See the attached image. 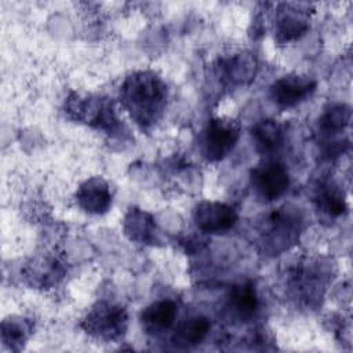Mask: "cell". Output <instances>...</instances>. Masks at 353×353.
Listing matches in <instances>:
<instances>
[{"label": "cell", "mask_w": 353, "mask_h": 353, "mask_svg": "<svg viewBox=\"0 0 353 353\" xmlns=\"http://www.w3.org/2000/svg\"><path fill=\"white\" fill-rule=\"evenodd\" d=\"M301 230L302 218L299 212L290 208H279L265 219L261 241L266 252L277 255L296 243Z\"/></svg>", "instance_id": "cell-3"}, {"label": "cell", "mask_w": 353, "mask_h": 353, "mask_svg": "<svg viewBox=\"0 0 353 353\" xmlns=\"http://www.w3.org/2000/svg\"><path fill=\"white\" fill-rule=\"evenodd\" d=\"M65 109L72 120L84 123L108 134L114 132L120 125L113 103L106 97L72 92L65 102Z\"/></svg>", "instance_id": "cell-2"}, {"label": "cell", "mask_w": 353, "mask_h": 353, "mask_svg": "<svg viewBox=\"0 0 353 353\" xmlns=\"http://www.w3.org/2000/svg\"><path fill=\"white\" fill-rule=\"evenodd\" d=\"M178 314V306L174 301L163 299L146 306L139 316L145 332L157 335L172 327Z\"/></svg>", "instance_id": "cell-12"}, {"label": "cell", "mask_w": 353, "mask_h": 353, "mask_svg": "<svg viewBox=\"0 0 353 353\" xmlns=\"http://www.w3.org/2000/svg\"><path fill=\"white\" fill-rule=\"evenodd\" d=\"M123 106L142 127H149L161 116L167 102V85L152 70H138L125 77L120 88Z\"/></svg>", "instance_id": "cell-1"}, {"label": "cell", "mask_w": 353, "mask_h": 353, "mask_svg": "<svg viewBox=\"0 0 353 353\" xmlns=\"http://www.w3.org/2000/svg\"><path fill=\"white\" fill-rule=\"evenodd\" d=\"M316 204L320 211H323L325 215L338 218L343 215L347 210L346 199L343 193L334 185H323L316 194Z\"/></svg>", "instance_id": "cell-19"}, {"label": "cell", "mask_w": 353, "mask_h": 353, "mask_svg": "<svg viewBox=\"0 0 353 353\" xmlns=\"http://www.w3.org/2000/svg\"><path fill=\"white\" fill-rule=\"evenodd\" d=\"M76 201L79 207L88 214H105L112 205L109 183L102 176H91L85 179L77 188Z\"/></svg>", "instance_id": "cell-10"}, {"label": "cell", "mask_w": 353, "mask_h": 353, "mask_svg": "<svg viewBox=\"0 0 353 353\" xmlns=\"http://www.w3.org/2000/svg\"><path fill=\"white\" fill-rule=\"evenodd\" d=\"M211 323L204 316H192L182 321L174 335L172 342L179 347H192L199 345L208 334Z\"/></svg>", "instance_id": "cell-15"}, {"label": "cell", "mask_w": 353, "mask_h": 353, "mask_svg": "<svg viewBox=\"0 0 353 353\" xmlns=\"http://www.w3.org/2000/svg\"><path fill=\"white\" fill-rule=\"evenodd\" d=\"M124 234L138 244H154L156 241V222L154 218L137 207H131L123 222Z\"/></svg>", "instance_id": "cell-13"}, {"label": "cell", "mask_w": 353, "mask_h": 353, "mask_svg": "<svg viewBox=\"0 0 353 353\" xmlns=\"http://www.w3.org/2000/svg\"><path fill=\"white\" fill-rule=\"evenodd\" d=\"M128 316L123 306L106 301L97 302L81 321V328L91 336L113 341L124 335Z\"/></svg>", "instance_id": "cell-4"}, {"label": "cell", "mask_w": 353, "mask_h": 353, "mask_svg": "<svg viewBox=\"0 0 353 353\" xmlns=\"http://www.w3.org/2000/svg\"><path fill=\"white\" fill-rule=\"evenodd\" d=\"M240 137V124L229 117L211 119L201 135L200 150L208 161L225 159L236 146Z\"/></svg>", "instance_id": "cell-5"}, {"label": "cell", "mask_w": 353, "mask_h": 353, "mask_svg": "<svg viewBox=\"0 0 353 353\" xmlns=\"http://www.w3.org/2000/svg\"><path fill=\"white\" fill-rule=\"evenodd\" d=\"M251 185L255 193L266 200L280 199L290 188V174L284 164L279 161H265L251 170Z\"/></svg>", "instance_id": "cell-6"}, {"label": "cell", "mask_w": 353, "mask_h": 353, "mask_svg": "<svg viewBox=\"0 0 353 353\" xmlns=\"http://www.w3.org/2000/svg\"><path fill=\"white\" fill-rule=\"evenodd\" d=\"M223 76L234 84H244L254 79L256 72V59L252 54H239L222 63Z\"/></svg>", "instance_id": "cell-18"}, {"label": "cell", "mask_w": 353, "mask_h": 353, "mask_svg": "<svg viewBox=\"0 0 353 353\" xmlns=\"http://www.w3.org/2000/svg\"><path fill=\"white\" fill-rule=\"evenodd\" d=\"M350 108L346 105H334L327 109L319 120V127L325 134H335L347 127L350 121Z\"/></svg>", "instance_id": "cell-20"}, {"label": "cell", "mask_w": 353, "mask_h": 353, "mask_svg": "<svg viewBox=\"0 0 353 353\" xmlns=\"http://www.w3.org/2000/svg\"><path fill=\"white\" fill-rule=\"evenodd\" d=\"M33 332V321L22 316H11L1 323V341L10 350H19Z\"/></svg>", "instance_id": "cell-16"}, {"label": "cell", "mask_w": 353, "mask_h": 353, "mask_svg": "<svg viewBox=\"0 0 353 353\" xmlns=\"http://www.w3.org/2000/svg\"><path fill=\"white\" fill-rule=\"evenodd\" d=\"M251 137L256 150H259L261 153H270L277 150L283 145L284 128L279 121L266 119L258 121L252 127Z\"/></svg>", "instance_id": "cell-14"}, {"label": "cell", "mask_w": 353, "mask_h": 353, "mask_svg": "<svg viewBox=\"0 0 353 353\" xmlns=\"http://www.w3.org/2000/svg\"><path fill=\"white\" fill-rule=\"evenodd\" d=\"M65 268L57 256L52 255H39L26 265L23 274L28 283L33 287H51L59 279H62Z\"/></svg>", "instance_id": "cell-11"}, {"label": "cell", "mask_w": 353, "mask_h": 353, "mask_svg": "<svg viewBox=\"0 0 353 353\" xmlns=\"http://www.w3.org/2000/svg\"><path fill=\"white\" fill-rule=\"evenodd\" d=\"M229 305L240 319H250L258 310V295L251 281L234 284L229 292Z\"/></svg>", "instance_id": "cell-17"}, {"label": "cell", "mask_w": 353, "mask_h": 353, "mask_svg": "<svg viewBox=\"0 0 353 353\" xmlns=\"http://www.w3.org/2000/svg\"><path fill=\"white\" fill-rule=\"evenodd\" d=\"M316 80L301 74H285L270 85V98L284 109L294 108L307 99L316 90Z\"/></svg>", "instance_id": "cell-8"}, {"label": "cell", "mask_w": 353, "mask_h": 353, "mask_svg": "<svg viewBox=\"0 0 353 353\" xmlns=\"http://www.w3.org/2000/svg\"><path fill=\"white\" fill-rule=\"evenodd\" d=\"M309 29V11L306 4L284 3L276 12L274 37L280 43L298 39Z\"/></svg>", "instance_id": "cell-9"}, {"label": "cell", "mask_w": 353, "mask_h": 353, "mask_svg": "<svg viewBox=\"0 0 353 353\" xmlns=\"http://www.w3.org/2000/svg\"><path fill=\"white\" fill-rule=\"evenodd\" d=\"M194 225L204 233H225L237 223L236 210L219 201H201L193 210Z\"/></svg>", "instance_id": "cell-7"}]
</instances>
